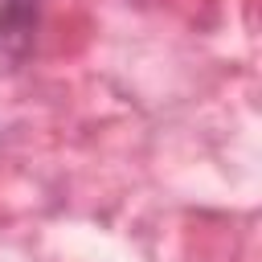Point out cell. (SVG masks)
I'll return each mask as SVG.
<instances>
[{
  "label": "cell",
  "instance_id": "obj_1",
  "mask_svg": "<svg viewBox=\"0 0 262 262\" xmlns=\"http://www.w3.org/2000/svg\"><path fill=\"white\" fill-rule=\"evenodd\" d=\"M41 0H4L0 4V70H16L37 41Z\"/></svg>",
  "mask_w": 262,
  "mask_h": 262
}]
</instances>
